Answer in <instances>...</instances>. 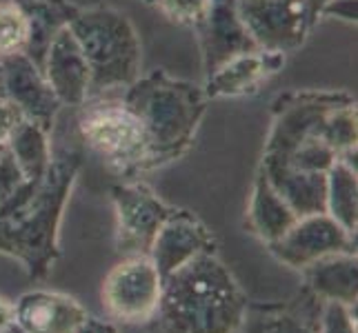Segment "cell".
<instances>
[{
    "label": "cell",
    "mask_w": 358,
    "mask_h": 333,
    "mask_svg": "<svg viewBox=\"0 0 358 333\" xmlns=\"http://www.w3.org/2000/svg\"><path fill=\"white\" fill-rule=\"evenodd\" d=\"M80 160L78 147L58 149L41 180H27L0 207V253L20 260L31 280L47 278L58 258L60 216Z\"/></svg>",
    "instance_id": "cell-1"
},
{
    "label": "cell",
    "mask_w": 358,
    "mask_h": 333,
    "mask_svg": "<svg viewBox=\"0 0 358 333\" xmlns=\"http://www.w3.org/2000/svg\"><path fill=\"white\" fill-rule=\"evenodd\" d=\"M247 295L218 260L207 253L163 278L158 304L160 333H238Z\"/></svg>",
    "instance_id": "cell-2"
},
{
    "label": "cell",
    "mask_w": 358,
    "mask_h": 333,
    "mask_svg": "<svg viewBox=\"0 0 358 333\" xmlns=\"http://www.w3.org/2000/svg\"><path fill=\"white\" fill-rule=\"evenodd\" d=\"M122 101L138 116L147 133V169H154L187 151L205 114L207 96L189 82L171 80L167 73L154 71L129 84Z\"/></svg>",
    "instance_id": "cell-3"
},
{
    "label": "cell",
    "mask_w": 358,
    "mask_h": 333,
    "mask_svg": "<svg viewBox=\"0 0 358 333\" xmlns=\"http://www.w3.org/2000/svg\"><path fill=\"white\" fill-rule=\"evenodd\" d=\"M90 67V98L138 80L141 40L134 24L109 7L78 9L67 24Z\"/></svg>",
    "instance_id": "cell-4"
},
{
    "label": "cell",
    "mask_w": 358,
    "mask_h": 333,
    "mask_svg": "<svg viewBox=\"0 0 358 333\" xmlns=\"http://www.w3.org/2000/svg\"><path fill=\"white\" fill-rule=\"evenodd\" d=\"M78 129L83 140L120 176L147 171L150 142L138 116L122 98L92 96L80 107Z\"/></svg>",
    "instance_id": "cell-5"
},
{
    "label": "cell",
    "mask_w": 358,
    "mask_h": 333,
    "mask_svg": "<svg viewBox=\"0 0 358 333\" xmlns=\"http://www.w3.org/2000/svg\"><path fill=\"white\" fill-rule=\"evenodd\" d=\"M163 276L150 256H125L103 282V304L122 325L150 323L158 313Z\"/></svg>",
    "instance_id": "cell-6"
},
{
    "label": "cell",
    "mask_w": 358,
    "mask_h": 333,
    "mask_svg": "<svg viewBox=\"0 0 358 333\" xmlns=\"http://www.w3.org/2000/svg\"><path fill=\"white\" fill-rule=\"evenodd\" d=\"M238 14L256 47L280 54L301 47L314 24L303 0H238Z\"/></svg>",
    "instance_id": "cell-7"
},
{
    "label": "cell",
    "mask_w": 358,
    "mask_h": 333,
    "mask_svg": "<svg viewBox=\"0 0 358 333\" xmlns=\"http://www.w3.org/2000/svg\"><path fill=\"white\" fill-rule=\"evenodd\" d=\"M267 246L280 262L303 271L320 258L356 253V233L343 229L329 214H314L299 218L278 240Z\"/></svg>",
    "instance_id": "cell-8"
},
{
    "label": "cell",
    "mask_w": 358,
    "mask_h": 333,
    "mask_svg": "<svg viewBox=\"0 0 358 333\" xmlns=\"http://www.w3.org/2000/svg\"><path fill=\"white\" fill-rule=\"evenodd\" d=\"M116 207V246L125 256H150L154 238L163 222L174 212L158 200L145 184H116L112 189Z\"/></svg>",
    "instance_id": "cell-9"
},
{
    "label": "cell",
    "mask_w": 358,
    "mask_h": 333,
    "mask_svg": "<svg viewBox=\"0 0 358 333\" xmlns=\"http://www.w3.org/2000/svg\"><path fill=\"white\" fill-rule=\"evenodd\" d=\"M0 69H3V89L7 101L20 109L24 120L38 125L47 133L52 131L63 105L49 87L45 73L24 54L0 58Z\"/></svg>",
    "instance_id": "cell-10"
},
{
    "label": "cell",
    "mask_w": 358,
    "mask_h": 333,
    "mask_svg": "<svg viewBox=\"0 0 358 333\" xmlns=\"http://www.w3.org/2000/svg\"><path fill=\"white\" fill-rule=\"evenodd\" d=\"M207 253H216L212 233L194 214L178 209H174L163 222L150 249V258L163 278Z\"/></svg>",
    "instance_id": "cell-11"
},
{
    "label": "cell",
    "mask_w": 358,
    "mask_h": 333,
    "mask_svg": "<svg viewBox=\"0 0 358 333\" xmlns=\"http://www.w3.org/2000/svg\"><path fill=\"white\" fill-rule=\"evenodd\" d=\"M196 31L201 36L207 76L229 58L258 49L238 14V0H209L207 14Z\"/></svg>",
    "instance_id": "cell-12"
},
{
    "label": "cell",
    "mask_w": 358,
    "mask_h": 333,
    "mask_svg": "<svg viewBox=\"0 0 358 333\" xmlns=\"http://www.w3.org/2000/svg\"><path fill=\"white\" fill-rule=\"evenodd\" d=\"M11 311L24 333H78L90 318L76 298L45 289L22 293Z\"/></svg>",
    "instance_id": "cell-13"
},
{
    "label": "cell",
    "mask_w": 358,
    "mask_h": 333,
    "mask_svg": "<svg viewBox=\"0 0 358 333\" xmlns=\"http://www.w3.org/2000/svg\"><path fill=\"white\" fill-rule=\"evenodd\" d=\"M320 309L323 300L307 289L285 302H247L238 333H318Z\"/></svg>",
    "instance_id": "cell-14"
},
{
    "label": "cell",
    "mask_w": 358,
    "mask_h": 333,
    "mask_svg": "<svg viewBox=\"0 0 358 333\" xmlns=\"http://www.w3.org/2000/svg\"><path fill=\"white\" fill-rule=\"evenodd\" d=\"M43 73L60 105L83 107L90 98V67L69 27L60 29L49 45Z\"/></svg>",
    "instance_id": "cell-15"
},
{
    "label": "cell",
    "mask_w": 358,
    "mask_h": 333,
    "mask_svg": "<svg viewBox=\"0 0 358 333\" xmlns=\"http://www.w3.org/2000/svg\"><path fill=\"white\" fill-rule=\"evenodd\" d=\"M285 65V54L269 52V49H252L229 58L218 69L207 76V98L218 96H245L256 91L261 84L271 78L274 73Z\"/></svg>",
    "instance_id": "cell-16"
},
{
    "label": "cell",
    "mask_w": 358,
    "mask_h": 333,
    "mask_svg": "<svg viewBox=\"0 0 358 333\" xmlns=\"http://www.w3.org/2000/svg\"><path fill=\"white\" fill-rule=\"evenodd\" d=\"M305 289L323 302H341L354 306L358 295V260L356 253H334L303 269Z\"/></svg>",
    "instance_id": "cell-17"
},
{
    "label": "cell",
    "mask_w": 358,
    "mask_h": 333,
    "mask_svg": "<svg viewBox=\"0 0 358 333\" xmlns=\"http://www.w3.org/2000/svg\"><path fill=\"white\" fill-rule=\"evenodd\" d=\"M261 171L282 200L289 205L296 218L325 214L327 174L296 171L276 165H261Z\"/></svg>",
    "instance_id": "cell-18"
},
{
    "label": "cell",
    "mask_w": 358,
    "mask_h": 333,
    "mask_svg": "<svg viewBox=\"0 0 358 333\" xmlns=\"http://www.w3.org/2000/svg\"><path fill=\"white\" fill-rule=\"evenodd\" d=\"M18 3L22 5L31 24V38L24 49V56L43 71L49 45L58 36V31L65 29L73 20V16L78 14V7L71 5L69 0H18Z\"/></svg>",
    "instance_id": "cell-19"
},
{
    "label": "cell",
    "mask_w": 358,
    "mask_h": 333,
    "mask_svg": "<svg viewBox=\"0 0 358 333\" xmlns=\"http://www.w3.org/2000/svg\"><path fill=\"white\" fill-rule=\"evenodd\" d=\"M296 220L299 218H296V214L289 209V205L276 193V189L269 184L263 171H258L254 193H252L250 214H247L250 229L258 238L269 244V242L278 240Z\"/></svg>",
    "instance_id": "cell-20"
},
{
    "label": "cell",
    "mask_w": 358,
    "mask_h": 333,
    "mask_svg": "<svg viewBox=\"0 0 358 333\" xmlns=\"http://www.w3.org/2000/svg\"><path fill=\"white\" fill-rule=\"evenodd\" d=\"M7 149L27 180H41L52 163V147H49L47 131L29 120H22L9 135Z\"/></svg>",
    "instance_id": "cell-21"
},
{
    "label": "cell",
    "mask_w": 358,
    "mask_h": 333,
    "mask_svg": "<svg viewBox=\"0 0 358 333\" xmlns=\"http://www.w3.org/2000/svg\"><path fill=\"white\" fill-rule=\"evenodd\" d=\"M356 169L336 160L327 171L325 214L334 218L343 229L356 233Z\"/></svg>",
    "instance_id": "cell-22"
},
{
    "label": "cell",
    "mask_w": 358,
    "mask_h": 333,
    "mask_svg": "<svg viewBox=\"0 0 358 333\" xmlns=\"http://www.w3.org/2000/svg\"><path fill=\"white\" fill-rule=\"evenodd\" d=\"M156 5L163 9V14L178 24L199 27L207 14L209 0H156Z\"/></svg>",
    "instance_id": "cell-23"
},
{
    "label": "cell",
    "mask_w": 358,
    "mask_h": 333,
    "mask_svg": "<svg viewBox=\"0 0 358 333\" xmlns=\"http://www.w3.org/2000/svg\"><path fill=\"white\" fill-rule=\"evenodd\" d=\"M318 333H356V304L323 302Z\"/></svg>",
    "instance_id": "cell-24"
},
{
    "label": "cell",
    "mask_w": 358,
    "mask_h": 333,
    "mask_svg": "<svg viewBox=\"0 0 358 333\" xmlns=\"http://www.w3.org/2000/svg\"><path fill=\"white\" fill-rule=\"evenodd\" d=\"M24 182H27V178H24V174L20 171L18 163L14 160V156L9 154V149H5V154L0 156V207H3Z\"/></svg>",
    "instance_id": "cell-25"
},
{
    "label": "cell",
    "mask_w": 358,
    "mask_h": 333,
    "mask_svg": "<svg viewBox=\"0 0 358 333\" xmlns=\"http://www.w3.org/2000/svg\"><path fill=\"white\" fill-rule=\"evenodd\" d=\"M22 120L24 116L20 114V109L14 103H9L7 98H0V145H7L9 135Z\"/></svg>",
    "instance_id": "cell-26"
},
{
    "label": "cell",
    "mask_w": 358,
    "mask_h": 333,
    "mask_svg": "<svg viewBox=\"0 0 358 333\" xmlns=\"http://www.w3.org/2000/svg\"><path fill=\"white\" fill-rule=\"evenodd\" d=\"M320 14L336 16L348 22H356V0H329Z\"/></svg>",
    "instance_id": "cell-27"
},
{
    "label": "cell",
    "mask_w": 358,
    "mask_h": 333,
    "mask_svg": "<svg viewBox=\"0 0 358 333\" xmlns=\"http://www.w3.org/2000/svg\"><path fill=\"white\" fill-rule=\"evenodd\" d=\"M78 333H118V329L112 323H107V320H98L90 316L85 320V325L78 329Z\"/></svg>",
    "instance_id": "cell-28"
},
{
    "label": "cell",
    "mask_w": 358,
    "mask_h": 333,
    "mask_svg": "<svg viewBox=\"0 0 358 333\" xmlns=\"http://www.w3.org/2000/svg\"><path fill=\"white\" fill-rule=\"evenodd\" d=\"M11 320H14V311H11V304L0 298V329L7 327Z\"/></svg>",
    "instance_id": "cell-29"
},
{
    "label": "cell",
    "mask_w": 358,
    "mask_h": 333,
    "mask_svg": "<svg viewBox=\"0 0 358 333\" xmlns=\"http://www.w3.org/2000/svg\"><path fill=\"white\" fill-rule=\"evenodd\" d=\"M303 3L307 5V9H310V14H312V18L316 20L318 18V14L323 11V7L329 3V0H303Z\"/></svg>",
    "instance_id": "cell-30"
},
{
    "label": "cell",
    "mask_w": 358,
    "mask_h": 333,
    "mask_svg": "<svg viewBox=\"0 0 358 333\" xmlns=\"http://www.w3.org/2000/svg\"><path fill=\"white\" fill-rule=\"evenodd\" d=\"M0 333H24L16 323H14V320H11V323L7 325V327H3V329H0Z\"/></svg>",
    "instance_id": "cell-31"
},
{
    "label": "cell",
    "mask_w": 358,
    "mask_h": 333,
    "mask_svg": "<svg viewBox=\"0 0 358 333\" xmlns=\"http://www.w3.org/2000/svg\"><path fill=\"white\" fill-rule=\"evenodd\" d=\"M0 98H5V89H3V69H0Z\"/></svg>",
    "instance_id": "cell-32"
},
{
    "label": "cell",
    "mask_w": 358,
    "mask_h": 333,
    "mask_svg": "<svg viewBox=\"0 0 358 333\" xmlns=\"http://www.w3.org/2000/svg\"><path fill=\"white\" fill-rule=\"evenodd\" d=\"M5 149H7V145H0V156L5 154Z\"/></svg>",
    "instance_id": "cell-33"
},
{
    "label": "cell",
    "mask_w": 358,
    "mask_h": 333,
    "mask_svg": "<svg viewBox=\"0 0 358 333\" xmlns=\"http://www.w3.org/2000/svg\"><path fill=\"white\" fill-rule=\"evenodd\" d=\"M145 3H154L156 5V0H145Z\"/></svg>",
    "instance_id": "cell-34"
}]
</instances>
